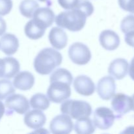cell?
<instances>
[{"label": "cell", "mask_w": 134, "mask_h": 134, "mask_svg": "<svg viewBox=\"0 0 134 134\" xmlns=\"http://www.w3.org/2000/svg\"><path fill=\"white\" fill-rule=\"evenodd\" d=\"M24 121L28 128L31 129H38L44 125L47 121L45 115L41 110L35 109L25 113Z\"/></svg>", "instance_id": "13"}, {"label": "cell", "mask_w": 134, "mask_h": 134, "mask_svg": "<svg viewBox=\"0 0 134 134\" xmlns=\"http://www.w3.org/2000/svg\"><path fill=\"white\" fill-rule=\"evenodd\" d=\"M129 75L130 77L132 78V79H133L134 81V58L132 59V62H131L129 69Z\"/></svg>", "instance_id": "33"}, {"label": "cell", "mask_w": 134, "mask_h": 134, "mask_svg": "<svg viewBox=\"0 0 134 134\" xmlns=\"http://www.w3.org/2000/svg\"><path fill=\"white\" fill-rule=\"evenodd\" d=\"M119 4L123 10L134 14V0H119Z\"/></svg>", "instance_id": "28"}, {"label": "cell", "mask_w": 134, "mask_h": 134, "mask_svg": "<svg viewBox=\"0 0 134 134\" xmlns=\"http://www.w3.org/2000/svg\"><path fill=\"white\" fill-rule=\"evenodd\" d=\"M94 6L88 0H79L77 7L60 13L55 18L57 26L71 31H79L85 26L86 18L94 12Z\"/></svg>", "instance_id": "1"}, {"label": "cell", "mask_w": 134, "mask_h": 134, "mask_svg": "<svg viewBox=\"0 0 134 134\" xmlns=\"http://www.w3.org/2000/svg\"><path fill=\"white\" fill-rule=\"evenodd\" d=\"M62 56L52 48H45L38 53L34 60V68L41 75H48L61 65Z\"/></svg>", "instance_id": "2"}, {"label": "cell", "mask_w": 134, "mask_h": 134, "mask_svg": "<svg viewBox=\"0 0 134 134\" xmlns=\"http://www.w3.org/2000/svg\"><path fill=\"white\" fill-rule=\"evenodd\" d=\"M99 43L102 47L107 51H114L120 45V40L119 35L111 30H106L99 35Z\"/></svg>", "instance_id": "14"}, {"label": "cell", "mask_w": 134, "mask_h": 134, "mask_svg": "<svg viewBox=\"0 0 134 134\" xmlns=\"http://www.w3.org/2000/svg\"><path fill=\"white\" fill-rule=\"evenodd\" d=\"M133 102L132 97H130L122 93H119L114 96L111 102V107L116 113V119H121L125 114L133 109Z\"/></svg>", "instance_id": "7"}, {"label": "cell", "mask_w": 134, "mask_h": 134, "mask_svg": "<svg viewBox=\"0 0 134 134\" xmlns=\"http://www.w3.org/2000/svg\"><path fill=\"white\" fill-rule=\"evenodd\" d=\"M35 83L34 75L29 71H21L16 75L13 80V85L21 90H30Z\"/></svg>", "instance_id": "17"}, {"label": "cell", "mask_w": 134, "mask_h": 134, "mask_svg": "<svg viewBox=\"0 0 134 134\" xmlns=\"http://www.w3.org/2000/svg\"><path fill=\"white\" fill-rule=\"evenodd\" d=\"M128 61L124 58H116L110 64L108 73L115 79L121 80L126 76L128 71Z\"/></svg>", "instance_id": "15"}, {"label": "cell", "mask_w": 134, "mask_h": 134, "mask_svg": "<svg viewBox=\"0 0 134 134\" xmlns=\"http://www.w3.org/2000/svg\"><path fill=\"white\" fill-rule=\"evenodd\" d=\"M6 22H5V21L2 18L0 17V36L5 34V32L6 31Z\"/></svg>", "instance_id": "31"}, {"label": "cell", "mask_w": 134, "mask_h": 134, "mask_svg": "<svg viewBox=\"0 0 134 134\" xmlns=\"http://www.w3.org/2000/svg\"><path fill=\"white\" fill-rule=\"evenodd\" d=\"M125 41L128 45L134 47V31L126 34Z\"/></svg>", "instance_id": "30"}, {"label": "cell", "mask_w": 134, "mask_h": 134, "mask_svg": "<svg viewBox=\"0 0 134 134\" xmlns=\"http://www.w3.org/2000/svg\"><path fill=\"white\" fill-rule=\"evenodd\" d=\"M73 86L78 94L85 96L92 95L95 92V85L90 77L86 75H79L75 78Z\"/></svg>", "instance_id": "12"}, {"label": "cell", "mask_w": 134, "mask_h": 134, "mask_svg": "<svg viewBox=\"0 0 134 134\" xmlns=\"http://www.w3.org/2000/svg\"><path fill=\"white\" fill-rule=\"evenodd\" d=\"M120 28L124 34L134 31V15L130 14L122 20Z\"/></svg>", "instance_id": "26"}, {"label": "cell", "mask_w": 134, "mask_h": 134, "mask_svg": "<svg viewBox=\"0 0 134 134\" xmlns=\"http://www.w3.org/2000/svg\"><path fill=\"white\" fill-rule=\"evenodd\" d=\"M60 110L64 114L69 115L75 120L89 117L92 113V107L85 101L69 99L62 102Z\"/></svg>", "instance_id": "3"}, {"label": "cell", "mask_w": 134, "mask_h": 134, "mask_svg": "<svg viewBox=\"0 0 134 134\" xmlns=\"http://www.w3.org/2000/svg\"><path fill=\"white\" fill-rule=\"evenodd\" d=\"M48 39L52 47L56 49L61 50L65 48L68 43V35L62 28L54 27L50 31Z\"/></svg>", "instance_id": "16"}, {"label": "cell", "mask_w": 134, "mask_h": 134, "mask_svg": "<svg viewBox=\"0 0 134 134\" xmlns=\"http://www.w3.org/2000/svg\"><path fill=\"white\" fill-rule=\"evenodd\" d=\"M79 0H58L59 5L65 10H70L77 7Z\"/></svg>", "instance_id": "29"}, {"label": "cell", "mask_w": 134, "mask_h": 134, "mask_svg": "<svg viewBox=\"0 0 134 134\" xmlns=\"http://www.w3.org/2000/svg\"><path fill=\"white\" fill-rule=\"evenodd\" d=\"M5 113V105L2 102L0 101V120Z\"/></svg>", "instance_id": "34"}, {"label": "cell", "mask_w": 134, "mask_h": 134, "mask_svg": "<svg viewBox=\"0 0 134 134\" xmlns=\"http://www.w3.org/2000/svg\"><path fill=\"white\" fill-rule=\"evenodd\" d=\"M73 129V121L70 116L66 114L57 115L50 123V130L52 133H69Z\"/></svg>", "instance_id": "9"}, {"label": "cell", "mask_w": 134, "mask_h": 134, "mask_svg": "<svg viewBox=\"0 0 134 134\" xmlns=\"http://www.w3.org/2000/svg\"><path fill=\"white\" fill-rule=\"evenodd\" d=\"M116 92V83L113 77L105 76L101 79L97 85V92L104 100H109L113 98Z\"/></svg>", "instance_id": "10"}, {"label": "cell", "mask_w": 134, "mask_h": 134, "mask_svg": "<svg viewBox=\"0 0 134 134\" xmlns=\"http://www.w3.org/2000/svg\"><path fill=\"white\" fill-rule=\"evenodd\" d=\"M39 1H41V2H48L49 0H39Z\"/></svg>", "instance_id": "36"}, {"label": "cell", "mask_w": 134, "mask_h": 134, "mask_svg": "<svg viewBox=\"0 0 134 134\" xmlns=\"http://www.w3.org/2000/svg\"><path fill=\"white\" fill-rule=\"evenodd\" d=\"M68 54L74 64L80 65L87 64L92 57L88 47L79 42L73 43L69 47Z\"/></svg>", "instance_id": "6"}, {"label": "cell", "mask_w": 134, "mask_h": 134, "mask_svg": "<svg viewBox=\"0 0 134 134\" xmlns=\"http://www.w3.org/2000/svg\"><path fill=\"white\" fill-rule=\"evenodd\" d=\"M5 63V72L4 77L11 79L16 75L20 71V64L18 60L13 57L4 58Z\"/></svg>", "instance_id": "23"}, {"label": "cell", "mask_w": 134, "mask_h": 134, "mask_svg": "<svg viewBox=\"0 0 134 134\" xmlns=\"http://www.w3.org/2000/svg\"><path fill=\"white\" fill-rule=\"evenodd\" d=\"M1 51L6 55L10 56L16 52L19 47V41L16 37L11 34H6L0 39Z\"/></svg>", "instance_id": "18"}, {"label": "cell", "mask_w": 134, "mask_h": 134, "mask_svg": "<svg viewBox=\"0 0 134 134\" xmlns=\"http://www.w3.org/2000/svg\"><path fill=\"white\" fill-rule=\"evenodd\" d=\"M24 33L26 36L32 40H37L43 36L45 30L39 27L34 20L27 22L24 27Z\"/></svg>", "instance_id": "20"}, {"label": "cell", "mask_w": 134, "mask_h": 134, "mask_svg": "<svg viewBox=\"0 0 134 134\" xmlns=\"http://www.w3.org/2000/svg\"><path fill=\"white\" fill-rule=\"evenodd\" d=\"M15 92V88L10 81L0 80V100L5 99Z\"/></svg>", "instance_id": "25"}, {"label": "cell", "mask_w": 134, "mask_h": 134, "mask_svg": "<svg viewBox=\"0 0 134 134\" xmlns=\"http://www.w3.org/2000/svg\"><path fill=\"white\" fill-rule=\"evenodd\" d=\"M5 105L7 108L6 115L7 116L13 115L14 112L20 115H24L30 109L28 100L22 94L10 95L5 100Z\"/></svg>", "instance_id": "5"}, {"label": "cell", "mask_w": 134, "mask_h": 134, "mask_svg": "<svg viewBox=\"0 0 134 134\" xmlns=\"http://www.w3.org/2000/svg\"><path fill=\"white\" fill-rule=\"evenodd\" d=\"M132 99H133V109H132V111H134V94L132 96Z\"/></svg>", "instance_id": "35"}, {"label": "cell", "mask_w": 134, "mask_h": 134, "mask_svg": "<svg viewBox=\"0 0 134 134\" xmlns=\"http://www.w3.org/2000/svg\"><path fill=\"white\" fill-rule=\"evenodd\" d=\"M5 72V63L4 59L0 58V78L4 77Z\"/></svg>", "instance_id": "32"}, {"label": "cell", "mask_w": 134, "mask_h": 134, "mask_svg": "<svg viewBox=\"0 0 134 134\" xmlns=\"http://www.w3.org/2000/svg\"><path fill=\"white\" fill-rule=\"evenodd\" d=\"M115 115L111 109L106 107H100L95 110L94 113V123L100 130H108L113 125Z\"/></svg>", "instance_id": "8"}, {"label": "cell", "mask_w": 134, "mask_h": 134, "mask_svg": "<svg viewBox=\"0 0 134 134\" xmlns=\"http://www.w3.org/2000/svg\"><path fill=\"white\" fill-rule=\"evenodd\" d=\"M39 7V3L35 0H24L20 4L19 10L24 16L31 18Z\"/></svg>", "instance_id": "21"}, {"label": "cell", "mask_w": 134, "mask_h": 134, "mask_svg": "<svg viewBox=\"0 0 134 134\" xmlns=\"http://www.w3.org/2000/svg\"><path fill=\"white\" fill-rule=\"evenodd\" d=\"M73 76L71 73L64 68H59L52 72L50 77V82L55 81H62L71 85L73 82Z\"/></svg>", "instance_id": "24"}, {"label": "cell", "mask_w": 134, "mask_h": 134, "mask_svg": "<svg viewBox=\"0 0 134 134\" xmlns=\"http://www.w3.org/2000/svg\"><path fill=\"white\" fill-rule=\"evenodd\" d=\"M0 47H1V43H0Z\"/></svg>", "instance_id": "37"}, {"label": "cell", "mask_w": 134, "mask_h": 134, "mask_svg": "<svg viewBox=\"0 0 134 134\" xmlns=\"http://www.w3.org/2000/svg\"><path fill=\"white\" fill-rule=\"evenodd\" d=\"M89 117L78 119L75 124V131L79 134H90L95 132V124Z\"/></svg>", "instance_id": "19"}, {"label": "cell", "mask_w": 134, "mask_h": 134, "mask_svg": "<svg viewBox=\"0 0 134 134\" xmlns=\"http://www.w3.org/2000/svg\"><path fill=\"white\" fill-rule=\"evenodd\" d=\"M34 20L40 27L46 28L52 26L55 19V14L53 10L48 7L38 8L34 14Z\"/></svg>", "instance_id": "11"}, {"label": "cell", "mask_w": 134, "mask_h": 134, "mask_svg": "<svg viewBox=\"0 0 134 134\" xmlns=\"http://www.w3.org/2000/svg\"><path fill=\"white\" fill-rule=\"evenodd\" d=\"M30 103L32 108L41 111L47 110L50 106V102L48 97L41 93L34 94L30 98Z\"/></svg>", "instance_id": "22"}, {"label": "cell", "mask_w": 134, "mask_h": 134, "mask_svg": "<svg viewBox=\"0 0 134 134\" xmlns=\"http://www.w3.org/2000/svg\"><path fill=\"white\" fill-rule=\"evenodd\" d=\"M70 86L62 81H52L47 90V97L53 103H62L71 96Z\"/></svg>", "instance_id": "4"}, {"label": "cell", "mask_w": 134, "mask_h": 134, "mask_svg": "<svg viewBox=\"0 0 134 134\" xmlns=\"http://www.w3.org/2000/svg\"><path fill=\"white\" fill-rule=\"evenodd\" d=\"M13 8L12 0H0V16L9 14Z\"/></svg>", "instance_id": "27"}]
</instances>
